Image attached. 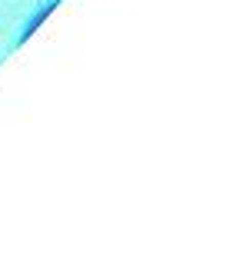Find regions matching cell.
I'll return each mask as SVG.
<instances>
[]
</instances>
